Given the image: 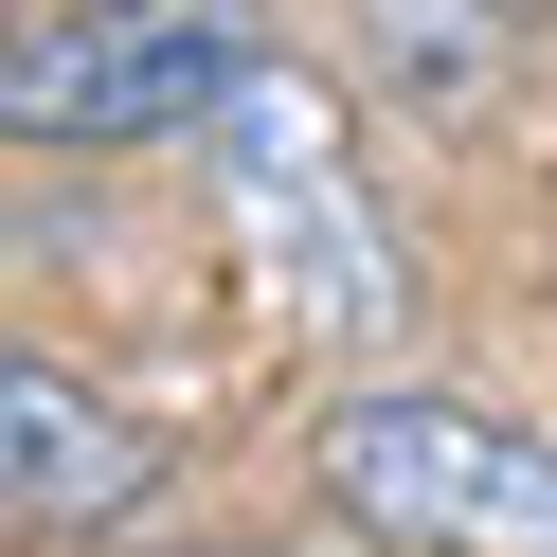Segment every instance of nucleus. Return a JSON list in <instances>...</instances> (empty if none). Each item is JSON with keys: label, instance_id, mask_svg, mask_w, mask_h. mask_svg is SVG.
<instances>
[{"label": "nucleus", "instance_id": "nucleus-1", "mask_svg": "<svg viewBox=\"0 0 557 557\" xmlns=\"http://www.w3.org/2000/svg\"><path fill=\"white\" fill-rule=\"evenodd\" d=\"M306 468H324V521L377 557H557V432H521L485 396L360 377V396H324Z\"/></svg>", "mask_w": 557, "mask_h": 557}, {"label": "nucleus", "instance_id": "nucleus-2", "mask_svg": "<svg viewBox=\"0 0 557 557\" xmlns=\"http://www.w3.org/2000/svg\"><path fill=\"white\" fill-rule=\"evenodd\" d=\"M198 145H216V181H234V216L270 234V252H288V306L324 342H377L413 306V270H396V234H377V198H360V145H342V109L306 73H234V109L198 126Z\"/></svg>", "mask_w": 557, "mask_h": 557}, {"label": "nucleus", "instance_id": "nucleus-4", "mask_svg": "<svg viewBox=\"0 0 557 557\" xmlns=\"http://www.w3.org/2000/svg\"><path fill=\"white\" fill-rule=\"evenodd\" d=\"M145 468L162 449L126 432L73 360H37V342L0 360V521H18V540H109V521L145 504Z\"/></svg>", "mask_w": 557, "mask_h": 557}, {"label": "nucleus", "instance_id": "nucleus-3", "mask_svg": "<svg viewBox=\"0 0 557 557\" xmlns=\"http://www.w3.org/2000/svg\"><path fill=\"white\" fill-rule=\"evenodd\" d=\"M234 73H252L234 0H90L0 54V126L18 145H145V126H216Z\"/></svg>", "mask_w": 557, "mask_h": 557}, {"label": "nucleus", "instance_id": "nucleus-5", "mask_svg": "<svg viewBox=\"0 0 557 557\" xmlns=\"http://www.w3.org/2000/svg\"><path fill=\"white\" fill-rule=\"evenodd\" d=\"M360 18H377V54H396L413 109H468L504 73V0H360Z\"/></svg>", "mask_w": 557, "mask_h": 557}]
</instances>
